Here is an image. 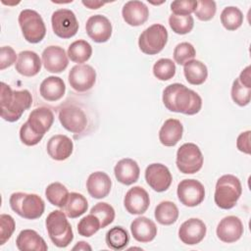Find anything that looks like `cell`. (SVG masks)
Segmentation results:
<instances>
[{
	"label": "cell",
	"instance_id": "1",
	"mask_svg": "<svg viewBox=\"0 0 251 251\" xmlns=\"http://www.w3.org/2000/svg\"><path fill=\"white\" fill-rule=\"evenodd\" d=\"M162 99L169 111L189 116L199 113L202 107L200 95L181 83L168 85L163 91Z\"/></svg>",
	"mask_w": 251,
	"mask_h": 251
},
{
	"label": "cell",
	"instance_id": "2",
	"mask_svg": "<svg viewBox=\"0 0 251 251\" xmlns=\"http://www.w3.org/2000/svg\"><path fill=\"white\" fill-rule=\"evenodd\" d=\"M31 104L32 96L28 90H12L8 84L1 82L0 115L3 120L10 123L17 122Z\"/></svg>",
	"mask_w": 251,
	"mask_h": 251
},
{
	"label": "cell",
	"instance_id": "3",
	"mask_svg": "<svg viewBox=\"0 0 251 251\" xmlns=\"http://www.w3.org/2000/svg\"><path fill=\"white\" fill-rule=\"evenodd\" d=\"M54 122L53 112L46 107L31 111L27 121L21 126L20 138L26 146H34L51 128Z\"/></svg>",
	"mask_w": 251,
	"mask_h": 251
},
{
	"label": "cell",
	"instance_id": "4",
	"mask_svg": "<svg viewBox=\"0 0 251 251\" xmlns=\"http://www.w3.org/2000/svg\"><path fill=\"white\" fill-rule=\"evenodd\" d=\"M242 193L241 182L233 175L222 176L216 183L214 201L216 205L224 210L233 208Z\"/></svg>",
	"mask_w": 251,
	"mask_h": 251
},
{
	"label": "cell",
	"instance_id": "5",
	"mask_svg": "<svg viewBox=\"0 0 251 251\" xmlns=\"http://www.w3.org/2000/svg\"><path fill=\"white\" fill-rule=\"evenodd\" d=\"M45 226L49 238L57 247L65 248L73 241L74 233L72 226L63 211H52L46 218Z\"/></svg>",
	"mask_w": 251,
	"mask_h": 251
},
{
	"label": "cell",
	"instance_id": "6",
	"mask_svg": "<svg viewBox=\"0 0 251 251\" xmlns=\"http://www.w3.org/2000/svg\"><path fill=\"white\" fill-rule=\"evenodd\" d=\"M9 203L16 214L27 220L40 218L45 210L43 199L33 193L15 192L10 196Z\"/></svg>",
	"mask_w": 251,
	"mask_h": 251
},
{
	"label": "cell",
	"instance_id": "7",
	"mask_svg": "<svg viewBox=\"0 0 251 251\" xmlns=\"http://www.w3.org/2000/svg\"><path fill=\"white\" fill-rule=\"evenodd\" d=\"M19 25L24 38L29 43L40 42L46 34V26L42 17L34 10L25 9L19 15Z\"/></svg>",
	"mask_w": 251,
	"mask_h": 251
},
{
	"label": "cell",
	"instance_id": "8",
	"mask_svg": "<svg viewBox=\"0 0 251 251\" xmlns=\"http://www.w3.org/2000/svg\"><path fill=\"white\" fill-rule=\"evenodd\" d=\"M168 41V31L163 25L154 24L144 29L138 38L141 52L147 55L160 53Z\"/></svg>",
	"mask_w": 251,
	"mask_h": 251
},
{
	"label": "cell",
	"instance_id": "9",
	"mask_svg": "<svg viewBox=\"0 0 251 251\" xmlns=\"http://www.w3.org/2000/svg\"><path fill=\"white\" fill-rule=\"evenodd\" d=\"M203 162L202 152L196 144L184 143L177 149L176 164L180 173L185 175L195 174L201 170Z\"/></svg>",
	"mask_w": 251,
	"mask_h": 251
},
{
	"label": "cell",
	"instance_id": "10",
	"mask_svg": "<svg viewBox=\"0 0 251 251\" xmlns=\"http://www.w3.org/2000/svg\"><path fill=\"white\" fill-rule=\"evenodd\" d=\"M59 121L62 126L75 134L82 133L87 126L88 121L84 111L75 104H66L59 110Z\"/></svg>",
	"mask_w": 251,
	"mask_h": 251
},
{
	"label": "cell",
	"instance_id": "11",
	"mask_svg": "<svg viewBox=\"0 0 251 251\" xmlns=\"http://www.w3.org/2000/svg\"><path fill=\"white\" fill-rule=\"evenodd\" d=\"M51 25L54 33L63 39L75 36L79 26L75 13L69 9L55 11L51 17Z\"/></svg>",
	"mask_w": 251,
	"mask_h": 251
},
{
	"label": "cell",
	"instance_id": "12",
	"mask_svg": "<svg viewBox=\"0 0 251 251\" xmlns=\"http://www.w3.org/2000/svg\"><path fill=\"white\" fill-rule=\"evenodd\" d=\"M176 194L181 204L186 207H195L203 202L205 188L199 180L183 179L177 185Z\"/></svg>",
	"mask_w": 251,
	"mask_h": 251
},
{
	"label": "cell",
	"instance_id": "13",
	"mask_svg": "<svg viewBox=\"0 0 251 251\" xmlns=\"http://www.w3.org/2000/svg\"><path fill=\"white\" fill-rule=\"evenodd\" d=\"M95 81L96 72L89 65H75L69 73V83L77 92H85L91 89Z\"/></svg>",
	"mask_w": 251,
	"mask_h": 251
},
{
	"label": "cell",
	"instance_id": "14",
	"mask_svg": "<svg viewBox=\"0 0 251 251\" xmlns=\"http://www.w3.org/2000/svg\"><path fill=\"white\" fill-rule=\"evenodd\" d=\"M145 179L153 190L163 192L171 186L173 176L167 166L160 163H153L145 170Z\"/></svg>",
	"mask_w": 251,
	"mask_h": 251
},
{
	"label": "cell",
	"instance_id": "15",
	"mask_svg": "<svg viewBox=\"0 0 251 251\" xmlns=\"http://www.w3.org/2000/svg\"><path fill=\"white\" fill-rule=\"evenodd\" d=\"M87 35L97 43L107 42L112 35V24L103 15L91 16L85 24Z\"/></svg>",
	"mask_w": 251,
	"mask_h": 251
},
{
	"label": "cell",
	"instance_id": "16",
	"mask_svg": "<svg viewBox=\"0 0 251 251\" xmlns=\"http://www.w3.org/2000/svg\"><path fill=\"white\" fill-rule=\"evenodd\" d=\"M206 231V225L201 220L191 218L180 225L178 237L186 245H195L204 239Z\"/></svg>",
	"mask_w": 251,
	"mask_h": 251
},
{
	"label": "cell",
	"instance_id": "17",
	"mask_svg": "<svg viewBox=\"0 0 251 251\" xmlns=\"http://www.w3.org/2000/svg\"><path fill=\"white\" fill-rule=\"evenodd\" d=\"M244 231L243 224L238 217H225L218 224L216 232L218 238L226 243H232L240 239Z\"/></svg>",
	"mask_w": 251,
	"mask_h": 251
},
{
	"label": "cell",
	"instance_id": "18",
	"mask_svg": "<svg viewBox=\"0 0 251 251\" xmlns=\"http://www.w3.org/2000/svg\"><path fill=\"white\" fill-rule=\"evenodd\" d=\"M42 64L49 73H62L69 65L68 54L60 46H48L42 52Z\"/></svg>",
	"mask_w": 251,
	"mask_h": 251
},
{
	"label": "cell",
	"instance_id": "19",
	"mask_svg": "<svg viewBox=\"0 0 251 251\" xmlns=\"http://www.w3.org/2000/svg\"><path fill=\"white\" fill-rule=\"evenodd\" d=\"M126 210L131 215H141L147 211L150 205V198L147 191L141 186L130 188L124 198Z\"/></svg>",
	"mask_w": 251,
	"mask_h": 251
},
{
	"label": "cell",
	"instance_id": "20",
	"mask_svg": "<svg viewBox=\"0 0 251 251\" xmlns=\"http://www.w3.org/2000/svg\"><path fill=\"white\" fill-rule=\"evenodd\" d=\"M122 16L126 24L131 26H139L148 20L149 9L141 1H128L123 7Z\"/></svg>",
	"mask_w": 251,
	"mask_h": 251
},
{
	"label": "cell",
	"instance_id": "21",
	"mask_svg": "<svg viewBox=\"0 0 251 251\" xmlns=\"http://www.w3.org/2000/svg\"><path fill=\"white\" fill-rule=\"evenodd\" d=\"M47 153L56 161H64L68 159L74 149V143L70 137L64 134H56L47 142Z\"/></svg>",
	"mask_w": 251,
	"mask_h": 251
},
{
	"label": "cell",
	"instance_id": "22",
	"mask_svg": "<svg viewBox=\"0 0 251 251\" xmlns=\"http://www.w3.org/2000/svg\"><path fill=\"white\" fill-rule=\"evenodd\" d=\"M112 181L104 172H94L89 175L86 180V188L89 195L95 199H102L108 196L111 191Z\"/></svg>",
	"mask_w": 251,
	"mask_h": 251
},
{
	"label": "cell",
	"instance_id": "23",
	"mask_svg": "<svg viewBox=\"0 0 251 251\" xmlns=\"http://www.w3.org/2000/svg\"><path fill=\"white\" fill-rule=\"evenodd\" d=\"M114 174L119 182L125 185H130L138 180L140 169L134 160L130 158H125L116 164L114 168Z\"/></svg>",
	"mask_w": 251,
	"mask_h": 251
},
{
	"label": "cell",
	"instance_id": "24",
	"mask_svg": "<svg viewBox=\"0 0 251 251\" xmlns=\"http://www.w3.org/2000/svg\"><path fill=\"white\" fill-rule=\"evenodd\" d=\"M130 231L136 241L147 243L156 237L157 226L152 220L146 217H138L130 224Z\"/></svg>",
	"mask_w": 251,
	"mask_h": 251
},
{
	"label": "cell",
	"instance_id": "25",
	"mask_svg": "<svg viewBox=\"0 0 251 251\" xmlns=\"http://www.w3.org/2000/svg\"><path fill=\"white\" fill-rule=\"evenodd\" d=\"M41 64L37 53L29 50L22 51L18 55L16 71L24 76H34L40 72Z\"/></svg>",
	"mask_w": 251,
	"mask_h": 251
},
{
	"label": "cell",
	"instance_id": "26",
	"mask_svg": "<svg viewBox=\"0 0 251 251\" xmlns=\"http://www.w3.org/2000/svg\"><path fill=\"white\" fill-rule=\"evenodd\" d=\"M183 126L176 119H168L159 131L160 142L167 147L175 146L182 137Z\"/></svg>",
	"mask_w": 251,
	"mask_h": 251
},
{
	"label": "cell",
	"instance_id": "27",
	"mask_svg": "<svg viewBox=\"0 0 251 251\" xmlns=\"http://www.w3.org/2000/svg\"><path fill=\"white\" fill-rule=\"evenodd\" d=\"M16 245L21 251H46L48 249L45 240L33 229L22 230L16 239Z\"/></svg>",
	"mask_w": 251,
	"mask_h": 251
},
{
	"label": "cell",
	"instance_id": "28",
	"mask_svg": "<svg viewBox=\"0 0 251 251\" xmlns=\"http://www.w3.org/2000/svg\"><path fill=\"white\" fill-rule=\"evenodd\" d=\"M66 91V85L64 80L55 75L46 77L40 84L39 92L43 99L54 102L60 100Z\"/></svg>",
	"mask_w": 251,
	"mask_h": 251
},
{
	"label": "cell",
	"instance_id": "29",
	"mask_svg": "<svg viewBox=\"0 0 251 251\" xmlns=\"http://www.w3.org/2000/svg\"><path fill=\"white\" fill-rule=\"evenodd\" d=\"M183 74L188 83L200 85L208 77V69L204 63L199 60H191L183 66Z\"/></svg>",
	"mask_w": 251,
	"mask_h": 251
},
{
	"label": "cell",
	"instance_id": "30",
	"mask_svg": "<svg viewBox=\"0 0 251 251\" xmlns=\"http://www.w3.org/2000/svg\"><path fill=\"white\" fill-rule=\"evenodd\" d=\"M88 208L86 198L77 192H72L69 194V197L64 205L63 212L67 217L71 219H75L83 215Z\"/></svg>",
	"mask_w": 251,
	"mask_h": 251
},
{
	"label": "cell",
	"instance_id": "31",
	"mask_svg": "<svg viewBox=\"0 0 251 251\" xmlns=\"http://www.w3.org/2000/svg\"><path fill=\"white\" fill-rule=\"evenodd\" d=\"M154 216L159 224L171 226L175 224L178 218V209L172 201H162L156 206Z\"/></svg>",
	"mask_w": 251,
	"mask_h": 251
},
{
	"label": "cell",
	"instance_id": "32",
	"mask_svg": "<svg viewBox=\"0 0 251 251\" xmlns=\"http://www.w3.org/2000/svg\"><path fill=\"white\" fill-rule=\"evenodd\" d=\"M92 55V47L85 40H76L74 41L68 48V57L71 61L79 64H82L90 59Z\"/></svg>",
	"mask_w": 251,
	"mask_h": 251
},
{
	"label": "cell",
	"instance_id": "33",
	"mask_svg": "<svg viewBox=\"0 0 251 251\" xmlns=\"http://www.w3.org/2000/svg\"><path fill=\"white\" fill-rule=\"evenodd\" d=\"M105 240L109 248L113 250H122L128 244L129 235L124 227L114 226L107 231Z\"/></svg>",
	"mask_w": 251,
	"mask_h": 251
},
{
	"label": "cell",
	"instance_id": "34",
	"mask_svg": "<svg viewBox=\"0 0 251 251\" xmlns=\"http://www.w3.org/2000/svg\"><path fill=\"white\" fill-rule=\"evenodd\" d=\"M221 23L226 29L235 30L243 24V14L236 7H226L221 13Z\"/></svg>",
	"mask_w": 251,
	"mask_h": 251
},
{
	"label": "cell",
	"instance_id": "35",
	"mask_svg": "<svg viewBox=\"0 0 251 251\" xmlns=\"http://www.w3.org/2000/svg\"><path fill=\"white\" fill-rule=\"evenodd\" d=\"M69 191L67 187L60 182L50 183L45 189V196L49 203L59 208H63L68 197Z\"/></svg>",
	"mask_w": 251,
	"mask_h": 251
},
{
	"label": "cell",
	"instance_id": "36",
	"mask_svg": "<svg viewBox=\"0 0 251 251\" xmlns=\"http://www.w3.org/2000/svg\"><path fill=\"white\" fill-rule=\"evenodd\" d=\"M90 214L94 215L100 222V227L104 228L110 224L113 223L115 219V210L114 208L106 203V202H99L95 204L91 210Z\"/></svg>",
	"mask_w": 251,
	"mask_h": 251
},
{
	"label": "cell",
	"instance_id": "37",
	"mask_svg": "<svg viewBox=\"0 0 251 251\" xmlns=\"http://www.w3.org/2000/svg\"><path fill=\"white\" fill-rule=\"evenodd\" d=\"M231 98L238 106H246L251 99V86L242 83L239 78H235L231 86Z\"/></svg>",
	"mask_w": 251,
	"mask_h": 251
},
{
	"label": "cell",
	"instance_id": "38",
	"mask_svg": "<svg viewBox=\"0 0 251 251\" xmlns=\"http://www.w3.org/2000/svg\"><path fill=\"white\" fill-rule=\"evenodd\" d=\"M169 25L176 34L189 33L194 26V20L191 15L179 16L172 14L169 18Z\"/></svg>",
	"mask_w": 251,
	"mask_h": 251
},
{
	"label": "cell",
	"instance_id": "39",
	"mask_svg": "<svg viewBox=\"0 0 251 251\" xmlns=\"http://www.w3.org/2000/svg\"><path fill=\"white\" fill-rule=\"evenodd\" d=\"M153 75L159 80H169L176 75V65L171 59H160L153 66Z\"/></svg>",
	"mask_w": 251,
	"mask_h": 251
},
{
	"label": "cell",
	"instance_id": "40",
	"mask_svg": "<svg viewBox=\"0 0 251 251\" xmlns=\"http://www.w3.org/2000/svg\"><path fill=\"white\" fill-rule=\"evenodd\" d=\"M195 55V48L189 42L178 43L174 49V60L178 65L184 66L187 62L193 60Z\"/></svg>",
	"mask_w": 251,
	"mask_h": 251
},
{
	"label": "cell",
	"instance_id": "41",
	"mask_svg": "<svg viewBox=\"0 0 251 251\" xmlns=\"http://www.w3.org/2000/svg\"><path fill=\"white\" fill-rule=\"evenodd\" d=\"M99 220L92 214L83 217L77 224V232L84 237H90L100 229Z\"/></svg>",
	"mask_w": 251,
	"mask_h": 251
},
{
	"label": "cell",
	"instance_id": "42",
	"mask_svg": "<svg viewBox=\"0 0 251 251\" xmlns=\"http://www.w3.org/2000/svg\"><path fill=\"white\" fill-rule=\"evenodd\" d=\"M217 11L216 2L212 0H200L197 1V6L194 11L198 20L207 22L214 18Z\"/></svg>",
	"mask_w": 251,
	"mask_h": 251
},
{
	"label": "cell",
	"instance_id": "43",
	"mask_svg": "<svg viewBox=\"0 0 251 251\" xmlns=\"http://www.w3.org/2000/svg\"><path fill=\"white\" fill-rule=\"evenodd\" d=\"M16 228L15 220L7 214L0 215V245L5 244L12 236Z\"/></svg>",
	"mask_w": 251,
	"mask_h": 251
},
{
	"label": "cell",
	"instance_id": "44",
	"mask_svg": "<svg viewBox=\"0 0 251 251\" xmlns=\"http://www.w3.org/2000/svg\"><path fill=\"white\" fill-rule=\"evenodd\" d=\"M197 1L194 0H176L171 3V10L174 15L188 16L194 13Z\"/></svg>",
	"mask_w": 251,
	"mask_h": 251
},
{
	"label": "cell",
	"instance_id": "45",
	"mask_svg": "<svg viewBox=\"0 0 251 251\" xmlns=\"http://www.w3.org/2000/svg\"><path fill=\"white\" fill-rule=\"evenodd\" d=\"M18 60L15 50L11 46H2L0 50V70L11 67Z\"/></svg>",
	"mask_w": 251,
	"mask_h": 251
},
{
	"label": "cell",
	"instance_id": "46",
	"mask_svg": "<svg viewBox=\"0 0 251 251\" xmlns=\"http://www.w3.org/2000/svg\"><path fill=\"white\" fill-rule=\"evenodd\" d=\"M250 130L241 132L236 140L237 149L245 154H250Z\"/></svg>",
	"mask_w": 251,
	"mask_h": 251
},
{
	"label": "cell",
	"instance_id": "47",
	"mask_svg": "<svg viewBox=\"0 0 251 251\" xmlns=\"http://www.w3.org/2000/svg\"><path fill=\"white\" fill-rule=\"evenodd\" d=\"M251 75H250V67H246L241 73H240V75L238 76L239 80L246 84V85H250L251 86Z\"/></svg>",
	"mask_w": 251,
	"mask_h": 251
},
{
	"label": "cell",
	"instance_id": "48",
	"mask_svg": "<svg viewBox=\"0 0 251 251\" xmlns=\"http://www.w3.org/2000/svg\"><path fill=\"white\" fill-rule=\"evenodd\" d=\"M82 4H83L85 7H87L88 9H91V10H93V9H98V8H100L101 6L105 5V3H104V2H101V1H82Z\"/></svg>",
	"mask_w": 251,
	"mask_h": 251
},
{
	"label": "cell",
	"instance_id": "49",
	"mask_svg": "<svg viewBox=\"0 0 251 251\" xmlns=\"http://www.w3.org/2000/svg\"><path fill=\"white\" fill-rule=\"evenodd\" d=\"M73 250H91V246L85 241H78L74 247Z\"/></svg>",
	"mask_w": 251,
	"mask_h": 251
}]
</instances>
